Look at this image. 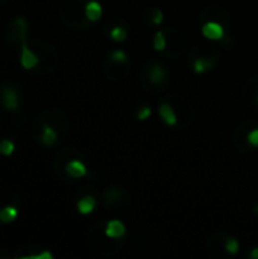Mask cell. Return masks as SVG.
<instances>
[{"instance_id": "cell-1", "label": "cell", "mask_w": 258, "mask_h": 259, "mask_svg": "<svg viewBox=\"0 0 258 259\" xmlns=\"http://www.w3.org/2000/svg\"><path fill=\"white\" fill-rule=\"evenodd\" d=\"M201 32L208 41H225L231 24L230 14L220 5H208L201 14Z\"/></svg>"}, {"instance_id": "cell-2", "label": "cell", "mask_w": 258, "mask_h": 259, "mask_svg": "<svg viewBox=\"0 0 258 259\" xmlns=\"http://www.w3.org/2000/svg\"><path fill=\"white\" fill-rule=\"evenodd\" d=\"M170 82V74L166 65L160 61H148L141 70V83L146 91L160 93L167 88Z\"/></svg>"}, {"instance_id": "cell-3", "label": "cell", "mask_w": 258, "mask_h": 259, "mask_svg": "<svg viewBox=\"0 0 258 259\" xmlns=\"http://www.w3.org/2000/svg\"><path fill=\"white\" fill-rule=\"evenodd\" d=\"M219 61V50L208 42L198 44L189 55V65L196 74H205L211 71Z\"/></svg>"}, {"instance_id": "cell-4", "label": "cell", "mask_w": 258, "mask_h": 259, "mask_svg": "<svg viewBox=\"0 0 258 259\" xmlns=\"http://www.w3.org/2000/svg\"><path fill=\"white\" fill-rule=\"evenodd\" d=\"M234 146H237L240 141L245 143V150H252V149H258V123L255 121H245L242 123L236 132H234Z\"/></svg>"}, {"instance_id": "cell-5", "label": "cell", "mask_w": 258, "mask_h": 259, "mask_svg": "<svg viewBox=\"0 0 258 259\" xmlns=\"http://www.w3.org/2000/svg\"><path fill=\"white\" fill-rule=\"evenodd\" d=\"M105 206L108 211L113 212H123V209H126L131 203V197L129 194L119 188V187H111L106 190L105 193Z\"/></svg>"}, {"instance_id": "cell-6", "label": "cell", "mask_w": 258, "mask_h": 259, "mask_svg": "<svg viewBox=\"0 0 258 259\" xmlns=\"http://www.w3.org/2000/svg\"><path fill=\"white\" fill-rule=\"evenodd\" d=\"M20 21V39H21V50H20V65L24 70H32L38 65L40 58L36 53H33L29 46H27V39H26V32H27V26L24 18H18Z\"/></svg>"}, {"instance_id": "cell-7", "label": "cell", "mask_w": 258, "mask_h": 259, "mask_svg": "<svg viewBox=\"0 0 258 259\" xmlns=\"http://www.w3.org/2000/svg\"><path fill=\"white\" fill-rule=\"evenodd\" d=\"M166 35V49H164V55L167 58H176L179 56L184 49H186V38L184 35L176 30V29H166L164 30Z\"/></svg>"}, {"instance_id": "cell-8", "label": "cell", "mask_w": 258, "mask_h": 259, "mask_svg": "<svg viewBox=\"0 0 258 259\" xmlns=\"http://www.w3.org/2000/svg\"><path fill=\"white\" fill-rule=\"evenodd\" d=\"M158 115H160L161 121L166 126H169V127L179 126V115H178V112L175 109V105H173V102H172L170 97H166L160 103V106H158Z\"/></svg>"}, {"instance_id": "cell-9", "label": "cell", "mask_w": 258, "mask_h": 259, "mask_svg": "<svg viewBox=\"0 0 258 259\" xmlns=\"http://www.w3.org/2000/svg\"><path fill=\"white\" fill-rule=\"evenodd\" d=\"M0 102L2 106L6 111H15L20 105V99H18V93L15 88L12 87H5L0 93Z\"/></svg>"}, {"instance_id": "cell-10", "label": "cell", "mask_w": 258, "mask_h": 259, "mask_svg": "<svg viewBox=\"0 0 258 259\" xmlns=\"http://www.w3.org/2000/svg\"><path fill=\"white\" fill-rule=\"evenodd\" d=\"M64 171L68 178L71 179H82L88 175V170H87V165L81 161V159H70L65 167H64Z\"/></svg>"}, {"instance_id": "cell-11", "label": "cell", "mask_w": 258, "mask_h": 259, "mask_svg": "<svg viewBox=\"0 0 258 259\" xmlns=\"http://www.w3.org/2000/svg\"><path fill=\"white\" fill-rule=\"evenodd\" d=\"M103 231L113 240H123L125 235H126V226L120 220H117V219L106 222L103 225Z\"/></svg>"}, {"instance_id": "cell-12", "label": "cell", "mask_w": 258, "mask_h": 259, "mask_svg": "<svg viewBox=\"0 0 258 259\" xmlns=\"http://www.w3.org/2000/svg\"><path fill=\"white\" fill-rule=\"evenodd\" d=\"M103 9L97 0H87L84 3V15L90 23H96L102 18Z\"/></svg>"}, {"instance_id": "cell-13", "label": "cell", "mask_w": 258, "mask_h": 259, "mask_svg": "<svg viewBox=\"0 0 258 259\" xmlns=\"http://www.w3.org/2000/svg\"><path fill=\"white\" fill-rule=\"evenodd\" d=\"M220 237V246L222 250L230 255V256H236L240 252V243L234 235H225V234H219Z\"/></svg>"}, {"instance_id": "cell-14", "label": "cell", "mask_w": 258, "mask_h": 259, "mask_svg": "<svg viewBox=\"0 0 258 259\" xmlns=\"http://www.w3.org/2000/svg\"><path fill=\"white\" fill-rule=\"evenodd\" d=\"M128 26L122 21H117L116 24H113L111 27L106 29V35L114 41V42H125L128 38Z\"/></svg>"}, {"instance_id": "cell-15", "label": "cell", "mask_w": 258, "mask_h": 259, "mask_svg": "<svg viewBox=\"0 0 258 259\" xmlns=\"http://www.w3.org/2000/svg\"><path fill=\"white\" fill-rule=\"evenodd\" d=\"M96 206H97V199L94 196H90V194L81 197L76 202V209H78V212L81 215H90V214H93L94 209H96Z\"/></svg>"}, {"instance_id": "cell-16", "label": "cell", "mask_w": 258, "mask_h": 259, "mask_svg": "<svg viewBox=\"0 0 258 259\" xmlns=\"http://www.w3.org/2000/svg\"><path fill=\"white\" fill-rule=\"evenodd\" d=\"M164 20V14L160 8L157 6H149L144 9V23L148 26H152V27H157L163 23Z\"/></svg>"}, {"instance_id": "cell-17", "label": "cell", "mask_w": 258, "mask_h": 259, "mask_svg": "<svg viewBox=\"0 0 258 259\" xmlns=\"http://www.w3.org/2000/svg\"><path fill=\"white\" fill-rule=\"evenodd\" d=\"M58 141V132L53 126L50 124H44L41 127V134H40V143L46 147H52L55 146Z\"/></svg>"}, {"instance_id": "cell-18", "label": "cell", "mask_w": 258, "mask_h": 259, "mask_svg": "<svg viewBox=\"0 0 258 259\" xmlns=\"http://www.w3.org/2000/svg\"><path fill=\"white\" fill-rule=\"evenodd\" d=\"M18 217V209L15 206H5L0 209V222L3 225H9Z\"/></svg>"}, {"instance_id": "cell-19", "label": "cell", "mask_w": 258, "mask_h": 259, "mask_svg": "<svg viewBox=\"0 0 258 259\" xmlns=\"http://www.w3.org/2000/svg\"><path fill=\"white\" fill-rule=\"evenodd\" d=\"M164 49H166V35H164V30H158L154 35V50L163 53Z\"/></svg>"}, {"instance_id": "cell-20", "label": "cell", "mask_w": 258, "mask_h": 259, "mask_svg": "<svg viewBox=\"0 0 258 259\" xmlns=\"http://www.w3.org/2000/svg\"><path fill=\"white\" fill-rule=\"evenodd\" d=\"M152 115V108L149 106V105H140L137 109H135V118L138 120V121H144V120H148L149 117Z\"/></svg>"}, {"instance_id": "cell-21", "label": "cell", "mask_w": 258, "mask_h": 259, "mask_svg": "<svg viewBox=\"0 0 258 259\" xmlns=\"http://www.w3.org/2000/svg\"><path fill=\"white\" fill-rule=\"evenodd\" d=\"M14 152H15V144H14L11 140H8V138L0 140V155H3V156H11Z\"/></svg>"}, {"instance_id": "cell-22", "label": "cell", "mask_w": 258, "mask_h": 259, "mask_svg": "<svg viewBox=\"0 0 258 259\" xmlns=\"http://www.w3.org/2000/svg\"><path fill=\"white\" fill-rule=\"evenodd\" d=\"M249 258L251 259H258V246H254L249 252Z\"/></svg>"}, {"instance_id": "cell-23", "label": "cell", "mask_w": 258, "mask_h": 259, "mask_svg": "<svg viewBox=\"0 0 258 259\" xmlns=\"http://www.w3.org/2000/svg\"><path fill=\"white\" fill-rule=\"evenodd\" d=\"M252 99H254V102L258 105V87L257 88H252Z\"/></svg>"}, {"instance_id": "cell-24", "label": "cell", "mask_w": 258, "mask_h": 259, "mask_svg": "<svg viewBox=\"0 0 258 259\" xmlns=\"http://www.w3.org/2000/svg\"><path fill=\"white\" fill-rule=\"evenodd\" d=\"M254 214H255V215L258 217V203L255 205V206H254Z\"/></svg>"}]
</instances>
